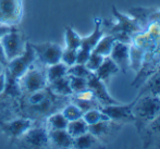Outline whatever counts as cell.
<instances>
[{"mask_svg":"<svg viewBox=\"0 0 160 149\" xmlns=\"http://www.w3.org/2000/svg\"><path fill=\"white\" fill-rule=\"evenodd\" d=\"M159 97H160V96H159Z\"/></svg>","mask_w":160,"mask_h":149,"instance_id":"74e56055","label":"cell"},{"mask_svg":"<svg viewBox=\"0 0 160 149\" xmlns=\"http://www.w3.org/2000/svg\"><path fill=\"white\" fill-rule=\"evenodd\" d=\"M92 73H93V72L89 71L85 64H78V63H75V64L71 65V67H68V74H69V75L87 78Z\"/></svg>","mask_w":160,"mask_h":149,"instance_id":"4dcf8cb0","label":"cell"},{"mask_svg":"<svg viewBox=\"0 0 160 149\" xmlns=\"http://www.w3.org/2000/svg\"><path fill=\"white\" fill-rule=\"evenodd\" d=\"M7 64H8V59H7L6 53H4V51H3V48H2L1 44H0V65L6 67Z\"/></svg>","mask_w":160,"mask_h":149,"instance_id":"e575fe53","label":"cell"},{"mask_svg":"<svg viewBox=\"0 0 160 149\" xmlns=\"http://www.w3.org/2000/svg\"><path fill=\"white\" fill-rule=\"evenodd\" d=\"M114 42H116V38H114L113 36L110 35V34H105V35L100 38V40L97 42V45L95 46L93 51L103 56V57H107V56H109L110 52H111V49H112V47H113Z\"/></svg>","mask_w":160,"mask_h":149,"instance_id":"44dd1931","label":"cell"},{"mask_svg":"<svg viewBox=\"0 0 160 149\" xmlns=\"http://www.w3.org/2000/svg\"><path fill=\"white\" fill-rule=\"evenodd\" d=\"M68 76H69L70 86H71V89H72V92H73V95L88 89V86H87V78L69 75V74H68Z\"/></svg>","mask_w":160,"mask_h":149,"instance_id":"f546056e","label":"cell"},{"mask_svg":"<svg viewBox=\"0 0 160 149\" xmlns=\"http://www.w3.org/2000/svg\"><path fill=\"white\" fill-rule=\"evenodd\" d=\"M109 57L118 65L121 72L127 73L130 69V45L116 40Z\"/></svg>","mask_w":160,"mask_h":149,"instance_id":"5bb4252c","label":"cell"},{"mask_svg":"<svg viewBox=\"0 0 160 149\" xmlns=\"http://www.w3.org/2000/svg\"><path fill=\"white\" fill-rule=\"evenodd\" d=\"M62 114L67 118L68 121H73V120H78L83 117L82 110L78 106L72 103L71 101L62 108Z\"/></svg>","mask_w":160,"mask_h":149,"instance_id":"f1b7e54d","label":"cell"},{"mask_svg":"<svg viewBox=\"0 0 160 149\" xmlns=\"http://www.w3.org/2000/svg\"><path fill=\"white\" fill-rule=\"evenodd\" d=\"M67 131L72 137H78L81 135L88 132V124L85 122V120L82 118L73 121H69V124L67 126Z\"/></svg>","mask_w":160,"mask_h":149,"instance_id":"484cf974","label":"cell"},{"mask_svg":"<svg viewBox=\"0 0 160 149\" xmlns=\"http://www.w3.org/2000/svg\"><path fill=\"white\" fill-rule=\"evenodd\" d=\"M122 127L123 124L109 119L88 125V132L95 135L103 145H108V144H111L118 137Z\"/></svg>","mask_w":160,"mask_h":149,"instance_id":"8992f818","label":"cell"},{"mask_svg":"<svg viewBox=\"0 0 160 149\" xmlns=\"http://www.w3.org/2000/svg\"><path fill=\"white\" fill-rule=\"evenodd\" d=\"M103 59H105V57H103V56L99 55V53L95 52V51H92L91 56H89L87 62L85 63V65H86V67L89 70V71L95 72L96 70L100 67V64L102 63Z\"/></svg>","mask_w":160,"mask_h":149,"instance_id":"d6a6232c","label":"cell"},{"mask_svg":"<svg viewBox=\"0 0 160 149\" xmlns=\"http://www.w3.org/2000/svg\"><path fill=\"white\" fill-rule=\"evenodd\" d=\"M76 56H78V49H72V48H65L62 50L61 56V62L64 63L68 67L75 64L76 63Z\"/></svg>","mask_w":160,"mask_h":149,"instance_id":"1f68e13d","label":"cell"},{"mask_svg":"<svg viewBox=\"0 0 160 149\" xmlns=\"http://www.w3.org/2000/svg\"><path fill=\"white\" fill-rule=\"evenodd\" d=\"M50 146L56 148H73V137L65 130H48Z\"/></svg>","mask_w":160,"mask_h":149,"instance_id":"9a60e30c","label":"cell"},{"mask_svg":"<svg viewBox=\"0 0 160 149\" xmlns=\"http://www.w3.org/2000/svg\"><path fill=\"white\" fill-rule=\"evenodd\" d=\"M26 42H28V40L25 39L24 35L19 30L18 26H13L12 30L1 38L0 44H1L2 48H3L8 62L9 60L23 53Z\"/></svg>","mask_w":160,"mask_h":149,"instance_id":"5b68a950","label":"cell"},{"mask_svg":"<svg viewBox=\"0 0 160 149\" xmlns=\"http://www.w3.org/2000/svg\"><path fill=\"white\" fill-rule=\"evenodd\" d=\"M35 121L28 118H20L10 120V121H2L0 120V131L9 138L10 143L18 142L19 138L23 136V134L32 127Z\"/></svg>","mask_w":160,"mask_h":149,"instance_id":"ba28073f","label":"cell"},{"mask_svg":"<svg viewBox=\"0 0 160 149\" xmlns=\"http://www.w3.org/2000/svg\"><path fill=\"white\" fill-rule=\"evenodd\" d=\"M70 100H71L72 103L78 106V107L82 110L83 113H85L86 111L92 110V109H101V107H102L96 98L85 99V98H78V97H75L72 95V96L70 97Z\"/></svg>","mask_w":160,"mask_h":149,"instance_id":"603a6c76","label":"cell"},{"mask_svg":"<svg viewBox=\"0 0 160 149\" xmlns=\"http://www.w3.org/2000/svg\"><path fill=\"white\" fill-rule=\"evenodd\" d=\"M143 95H152V96H160V71L152 76L149 81L145 84L143 89L137 96Z\"/></svg>","mask_w":160,"mask_h":149,"instance_id":"cb8c5ba5","label":"cell"},{"mask_svg":"<svg viewBox=\"0 0 160 149\" xmlns=\"http://www.w3.org/2000/svg\"><path fill=\"white\" fill-rule=\"evenodd\" d=\"M64 38H65V46H67V48L78 49L81 47L82 37H81L71 26H67V27H65Z\"/></svg>","mask_w":160,"mask_h":149,"instance_id":"4316f807","label":"cell"},{"mask_svg":"<svg viewBox=\"0 0 160 149\" xmlns=\"http://www.w3.org/2000/svg\"><path fill=\"white\" fill-rule=\"evenodd\" d=\"M22 15V0H0V24L18 26Z\"/></svg>","mask_w":160,"mask_h":149,"instance_id":"9c48e42d","label":"cell"},{"mask_svg":"<svg viewBox=\"0 0 160 149\" xmlns=\"http://www.w3.org/2000/svg\"><path fill=\"white\" fill-rule=\"evenodd\" d=\"M35 63L19 80L23 94L24 92H37V90L44 89L48 86L46 70L42 69L39 65H36Z\"/></svg>","mask_w":160,"mask_h":149,"instance_id":"277c9868","label":"cell"},{"mask_svg":"<svg viewBox=\"0 0 160 149\" xmlns=\"http://www.w3.org/2000/svg\"><path fill=\"white\" fill-rule=\"evenodd\" d=\"M36 60H37V58H36L35 51H34L31 42H28L23 53L9 60L4 70L9 72L13 77L20 80L25 74V72L36 62Z\"/></svg>","mask_w":160,"mask_h":149,"instance_id":"3957f363","label":"cell"},{"mask_svg":"<svg viewBox=\"0 0 160 149\" xmlns=\"http://www.w3.org/2000/svg\"><path fill=\"white\" fill-rule=\"evenodd\" d=\"M112 13L116 17L117 23H113L111 21H101L102 30L105 34L112 35L116 40L131 44V37L133 35H136L142 31V24L137 21L135 17H128V15L122 14L116 9V7L112 6Z\"/></svg>","mask_w":160,"mask_h":149,"instance_id":"6da1fadb","label":"cell"},{"mask_svg":"<svg viewBox=\"0 0 160 149\" xmlns=\"http://www.w3.org/2000/svg\"><path fill=\"white\" fill-rule=\"evenodd\" d=\"M105 145L91 132H87L81 136L73 138V148L89 149V148H103Z\"/></svg>","mask_w":160,"mask_h":149,"instance_id":"d6986e66","label":"cell"},{"mask_svg":"<svg viewBox=\"0 0 160 149\" xmlns=\"http://www.w3.org/2000/svg\"><path fill=\"white\" fill-rule=\"evenodd\" d=\"M20 144L28 148H47L50 146L48 137V128L44 126H32L30 127L21 138Z\"/></svg>","mask_w":160,"mask_h":149,"instance_id":"30bf717a","label":"cell"},{"mask_svg":"<svg viewBox=\"0 0 160 149\" xmlns=\"http://www.w3.org/2000/svg\"><path fill=\"white\" fill-rule=\"evenodd\" d=\"M132 112L135 119L134 125L139 134L145 126L160 113V97L152 95L137 96L133 105Z\"/></svg>","mask_w":160,"mask_h":149,"instance_id":"7a4b0ae2","label":"cell"},{"mask_svg":"<svg viewBox=\"0 0 160 149\" xmlns=\"http://www.w3.org/2000/svg\"><path fill=\"white\" fill-rule=\"evenodd\" d=\"M92 51H88L86 49H83V48H78V56H76V63L78 64H85L88 60L89 56H91Z\"/></svg>","mask_w":160,"mask_h":149,"instance_id":"836d02e7","label":"cell"},{"mask_svg":"<svg viewBox=\"0 0 160 149\" xmlns=\"http://www.w3.org/2000/svg\"><path fill=\"white\" fill-rule=\"evenodd\" d=\"M135 99L132 102L128 103V105H122V103H116V105H108V106H102L101 107V111L108 116V118L110 120L118 122L121 124H128L133 123L134 124L135 119L133 116L132 108L134 105Z\"/></svg>","mask_w":160,"mask_h":149,"instance_id":"8fae6325","label":"cell"},{"mask_svg":"<svg viewBox=\"0 0 160 149\" xmlns=\"http://www.w3.org/2000/svg\"><path fill=\"white\" fill-rule=\"evenodd\" d=\"M6 73V85H4L3 92L0 95V99L9 98V100H15V99L20 98L23 94L21 88V85L18 78L13 77L9 72L4 70Z\"/></svg>","mask_w":160,"mask_h":149,"instance_id":"e0dca14e","label":"cell"},{"mask_svg":"<svg viewBox=\"0 0 160 149\" xmlns=\"http://www.w3.org/2000/svg\"><path fill=\"white\" fill-rule=\"evenodd\" d=\"M4 85H6V73L3 71L0 73V95L3 92Z\"/></svg>","mask_w":160,"mask_h":149,"instance_id":"8d00e7d4","label":"cell"},{"mask_svg":"<svg viewBox=\"0 0 160 149\" xmlns=\"http://www.w3.org/2000/svg\"><path fill=\"white\" fill-rule=\"evenodd\" d=\"M119 72H120V69L118 67V65L113 62V60L109 56H107V57H105V59H103L102 63L100 64V67L94 73L105 84H108L112 76H114Z\"/></svg>","mask_w":160,"mask_h":149,"instance_id":"2e32d148","label":"cell"},{"mask_svg":"<svg viewBox=\"0 0 160 149\" xmlns=\"http://www.w3.org/2000/svg\"><path fill=\"white\" fill-rule=\"evenodd\" d=\"M87 86H88V89L93 92L95 98L99 101V103L101 106L120 103L109 94L107 87H106V84L97 77L94 72L87 77Z\"/></svg>","mask_w":160,"mask_h":149,"instance_id":"7c38bea8","label":"cell"},{"mask_svg":"<svg viewBox=\"0 0 160 149\" xmlns=\"http://www.w3.org/2000/svg\"><path fill=\"white\" fill-rule=\"evenodd\" d=\"M31 45L36 53L37 61L40 64L49 67V65L61 62L63 48L60 45L51 42H42V44H32L31 42Z\"/></svg>","mask_w":160,"mask_h":149,"instance_id":"52a82bcc","label":"cell"},{"mask_svg":"<svg viewBox=\"0 0 160 149\" xmlns=\"http://www.w3.org/2000/svg\"><path fill=\"white\" fill-rule=\"evenodd\" d=\"M47 87H48L53 94L59 95V96L70 97L73 95V92H72L71 86H70V80L68 75L49 83Z\"/></svg>","mask_w":160,"mask_h":149,"instance_id":"ffe728a7","label":"cell"},{"mask_svg":"<svg viewBox=\"0 0 160 149\" xmlns=\"http://www.w3.org/2000/svg\"><path fill=\"white\" fill-rule=\"evenodd\" d=\"M46 75L48 84L58 80V78L63 77V76L68 75V65H65L62 62H58L56 64L49 65L46 69Z\"/></svg>","mask_w":160,"mask_h":149,"instance_id":"7402d4cb","label":"cell"},{"mask_svg":"<svg viewBox=\"0 0 160 149\" xmlns=\"http://www.w3.org/2000/svg\"><path fill=\"white\" fill-rule=\"evenodd\" d=\"M46 124L48 130H65L69 121L62 114V112H55L46 118Z\"/></svg>","mask_w":160,"mask_h":149,"instance_id":"d4e9b609","label":"cell"},{"mask_svg":"<svg viewBox=\"0 0 160 149\" xmlns=\"http://www.w3.org/2000/svg\"><path fill=\"white\" fill-rule=\"evenodd\" d=\"M13 26H9V25H3V24H0V40L6 34H8L9 32L12 30Z\"/></svg>","mask_w":160,"mask_h":149,"instance_id":"d590c367","label":"cell"},{"mask_svg":"<svg viewBox=\"0 0 160 149\" xmlns=\"http://www.w3.org/2000/svg\"><path fill=\"white\" fill-rule=\"evenodd\" d=\"M83 119L85 120L88 125H92V124L98 123L100 121H103V120H109L108 116H106L100 109H92L86 111L85 113H83Z\"/></svg>","mask_w":160,"mask_h":149,"instance_id":"83f0119b","label":"cell"},{"mask_svg":"<svg viewBox=\"0 0 160 149\" xmlns=\"http://www.w3.org/2000/svg\"><path fill=\"white\" fill-rule=\"evenodd\" d=\"M144 148H160V113L154 118L139 133Z\"/></svg>","mask_w":160,"mask_h":149,"instance_id":"4fadbf2b","label":"cell"},{"mask_svg":"<svg viewBox=\"0 0 160 149\" xmlns=\"http://www.w3.org/2000/svg\"><path fill=\"white\" fill-rule=\"evenodd\" d=\"M101 19L96 17L95 19V28H94L93 33L89 34L86 37H82L81 40V48L86 49L88 51H93L97 42L100 40V38L105 35V32L102 30V25H101Z\"/></svg>","mask_w":160,"mask_h":149,"instance_id":"ac0fdd59","label":"cell"}]
</instances>
